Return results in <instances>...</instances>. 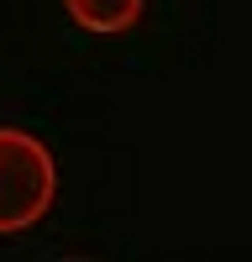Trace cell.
<instances>
[{
  "label": "cell",
  "instance_id": "7a4b0ae2",
  "mask_svg": "<svg viewBox=\"0 0 252 262\" xmlns=\"http://www.w3.org/2000/svg\"><path fill=\"white\" fill-rule=\"evenodd\" d=\"M147 0H63L69 21H79L84 32H132L142 21Z\"/></svg>",
  "mask_w": 252,
  "mask_h": 262
},
{
  "label": "cell",
  "instance_id": "6da1fadb",
  "mask_svg": "<svg viewBox=\"0 0 252 262\" xmlns=\"http://www.w3.org/2000/svg\"><path fill=\"white\" fill-rule=\"evenodd\" d=\"M58 168L42 137L27 126H0V236L32 231L53 210Z\"/></svg>",
  "mask_w": 252,
  "mask_h": 262
}]
</instances>
